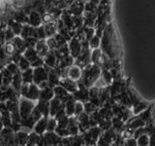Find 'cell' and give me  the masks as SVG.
Returning <instances> with one entry per match:
<instances>
[{
    "mask_svg": "<svg viewBox=\"0 0 155 146\" xmlns=\"http://www.w3.org/2000/svg\"><path fill=\"white\" fill-rule=\"evenodd\" d=\"M18 113L21 119H25L31 114L32 110L35 107V101L27 99L25 97H21L18 101Z\"/></svg>",
    "mask_w": 155,
    "mask_h": 146,
    "instance_id": "1",
    "label": "cell"
},
{
    "mask_svg": "<svg viewBox=\"0 0 155 146\" xmlns=\"http://www.w3.org/2000/svg\"><path fill=\"white\" fill-rule=\"evenodd\" d=\"M48 71H50V69H47L46 65L34 68L33 69V84L38 85L42 82L48 81Z\"/></svg>",
    "mask_w": 155,
    "mask_h": 146,
    "instance_id": "2",
    "label": "cell"
},
{
    "mask_svg": "<svg viewBox=\"0 0 155 146\" xmlns=\"http://www.w3.org/2000/svg\"><path fill=\"white\" fill-rule=\"evenodd\" d=\"M52 91H53V96H54V97L60 99L62 101V103H64V102H66L68 99H70L72 97V95L69 94V92L60 85L54 86L52 88Z\"/></svg>",
    "mask_w": 155,
    "mask_h": 146,
    "instance_id": "3",
    "label": "cell"
},
{
    "mask_svg": "<svg viewBox=\"0 0 155 146\" xmlns=\"http://www.w3.org/2000/svg\"><path fill=\"white\" fill-rule=\"evenodd\" d=\"M82 75V70L79 65H72L67 68V73H66V78L70 79L72 81L78 82L81 80Z\"/></svg>",
    "mask_w": 155,
    "mask_h": 146,
    "instance_id": "4",
    "label": "cell"
},
{
    "mask_svg": "<svg viewBox=\"0 0 155 146\" xmlns=\"http://www.w3.org/2000/svg\"><path fill=\"white\" fill-rule=\"evenodd\" d=\"M39 92H40V89L38 88V86L31 83L27 87V91L24 97L32 101H37L39 99Z\"/></svg>",
    "mask_w": 155,
    "mask_h": 146,
    "instance_id": "5",
    "label": "cell"
},
{
    "mask_svg": "<svg viewBox=\"0 0 155 146\" xmlns=\"http://www.w3.org/2000/svg\"><path fill=\"white\" fill-rule=\"evenodd\" d=\"M59 85L61 87H63L64 89L69 92V94H74L75 92L78 91V84L77 82L75 81H72L68 78H61L60 82H59Z\"/></svg>",
    "mask_w": 155,
    "mask_h": 146,
    "instance_id": "6",
    "label": "cell"
},
{
    "mask_svg": "<svg viewBox=\"0 0 155 146\" xmlns=\"http://www.w3.org/2000/svg\"><path fill=\"white\" fill-rule=\"evenodd\" d=\"M48 117H42L40 120H38L35 125H34L32 130L35 134L39 135H43L46 133V129H47V122H48Z\"/></svg>",
    "mask_w": 155,
    "mask_h": 146,
    "instance_id": "7",
    "label": "cell"
},
{
    "mask_svg": "<svg viewBox=\"0 0 155 146\" xmlns=\"http://www.w3.org/2000/svg\"><path fill=\"white\" fill-rule=\"evenodd\" d=\"M73 97L76 101H81L82 103L89 100V96H88V89H78L77 92H75L74 94H72Z\"/></svg>",
    "mask_w": 155,
    "mask_h": 146,
    "instance_id": "8",
    "label": "cell"
},
{
    "mask_svg": "<svg viewBox=\"0 0 155 146\" xmlns=\"http://www.w3.org/2000/svg\"><path fill=\"white\" fill-rule=\"evenodd\" d=\"M48 104H50V117H54L57 112L63 107L62 101L56 97H53L48 101Z\"/></svg>",
    "mask_w": 155,
    "mask_h": 146,
    "instance_id": "9",
    "label": "cell"
},
{
    "mask_svg": "<svg viewBox=\"0 0 155 146\" xmlns=\"http://www.w3.org/2000/svg\"><path fill=\"white\" fill-rule=\"evenodd\" d=\"M60 79L61 78L59 74H58L56 69H54V68H51V69H50V71L48 72V83L50 87L53 88L56 85H59Z\"/></svg>",
    "mask_w": 155,
    "mask_h": 146,
    "instance_id": "10",
    "label": "cell"
},
{
    "mask_svg": "<svg viewBox=\"0 0 155 146\" xmlns=\"http://www.w3.org/2000/svg\"><path fill=\"white\" fill-rule=\"evenodd\" d=\"M28 134L26 131L23 130H19L15 133L14 135V142H15V146H22L26 144L27 141V137H28Z\"/></svg>",
    "mask_w": 155,
    "mask_h": 146,
    "instance_id": "11",
    "label": "cell"
},
{
    "mask_svg": "<svg viewBox=\"0 0 155 146\" xmlns=\"http://www.w3.org/2000/svg\"><path fill=\"white\" fill-rule=\"evenodd\" d=\"M35 107L40 111L43 117H50V104H48V101L37 100Z\"/></svg>",
    "mask_w": 155,
    "mask_h": 146,
    "instance_id": "12",
    "label": "cell"
},
{
    "mask_svg": "<svg viewBox=\"0 0 155 146\" xmlns=\"http://www.w3.org/2000/svg\"><path fill=\"white\" fill-rule=\"evenodd\" d=\"M54 96H53V91L51 87H48L46 89L40 90L39 92V99L38 100H43V101H50L52 99Z\"/></svg>",
    "mask_w": 155,
    "mask_h": 146,
    "instance_id": "13",
    "label": "cell"
},
{
    "mask_svg": "<svg viewBox=\"0 0 155 146\" xmlns=\"http://www.w3.org/2000/svg\"><path fill=\"white\" fill-rule=\"evenodd\" d=\"M75 103H76V100L74 99L73 96L70 99H68L66 102L63 103V107H64L65 113L68 117L74 116V114H75Z\"/></svg>",
    "mask_w": 155,
    "mask_h": 146,
    "instance_id": "14",
    "label": "cell"
},
{
    "mask_svg": "<svg viewBox=\"0 0 155 146\" xmlns=\"http://www.w3.org/2000/svg\"><path fill=\"white\" fill-rule=\"evenodd\" d=\"M136 144L137 146H150V144H153V137L152 134H142L139 137L136 138Z\"/></svg>",
    "mask_w": 155,
    "mask_h": 146,
    "instance_id": "15",
    "label": "cell"
},
{
    "mask_svg": "<svg viewBox=\"0 0 155 146\" xmlns=\"http://www.w3.org/2000/svg\"><path fill=\"white\" fill-rule=\"evenodd\" d=\"M22 85V80H21V72L17 73L12 77V82H11V87L13 89L16 91V92H19V89ZM19 95V94H18Z\"/></svg>",
    "mask_w": 155,
    "mask_h": 146,
    "instance_id": "16",
    "label": "cell"
},
{
    "mask_svg": "<svg viewBox=\"0 0 155 146\" xmlns=\"http://www.w3.org/2000/svg\"><path fill=\"white\" fill-rule=\"evenodd\" d=\"M22 84H31L33 83V68H28L27 70L21 72Z\"/></svg>",
    "mask_w": 155,
    "mask_h": 146,
    "instance_id": "17",
    "label": "cell"
},
{
    "mask_svg": "<svg viewBox=\"0 0 155 146\" xmlns=\"http://www.w3.org/2000/svg\"><path fill=\"white\" fill-rule=\"evenodd\" d=\"M133 112L132 113L134 115H140L142 112H143L144 110H147L148 108V104L147 103V102H143L140 100V102H138L137 104L133 105Z\"/></svg>",
    "mask_w": 155,
    "mask_h": 146,
    "instance_id": "18",
    "label": "cell"
},
{
    "mask_svg": "<svg viewBox=\"0 0 155 146\" xmlns=\"http://www.w3.org/2000/svg\"><path fill=\"white\" fill-rule=\"evenodd\" d=\"M145 126V123L140 119V118H136V119H133L132 121L130 122V123L127 125V128L132 130H138L140 128H143V127Z\"/></svg>",
    "mask_w": 155,
    "mask_h": 146,
    "instance_id": "19",
    "label": "cell"
},
{
    "mask_svg": "<svg viewBox=\"0 0 155 146\" xmlns=\"http://www.w3.org/2000/svg\"><path fill=\"white\" fill-rule=\"evenodd\" d=\"M5 94H6L7 100H12V101H18V92L15 91L11 86H9L6 91H5Z\"/></svg>",
    "mask_w": 155,
    "mask_h": 146,
    "instance_id": "20",
    "label": "cell"
},
{
    "mask_svg": "<svg viewBox=\"0 0 155 146\" xmlns=\"http://www.w3.org/2000/svg\"><path fill=\"white\" fill-rule=\"evenodd\" d=\"M57 128V121L54 117H48L47 122V129L46 131L48 133H53Z\"/></svg>",
    "mask_w": 155,
    "mask_h": 146,
    "instance_id": "21",
    "label": "cell"
},
{
    "mask_svg": "<svg viewBox=\"0 0 155 146\" xmlns=\"http://www.w3.org/2000/svg\"><path fill=\"white\" fill-rule=\"evenodd\" d=\"M39 138H40V135L35 134L34 131H30V133L28 134V137H27V141H26V146H34L36 145Z\"/></svg>",
    "mask_w": 155,
    "mask_h": 146,
    "instance_id": "22",
    "label": "cell"
},
{
    "mask_svg": "<svg viewBox=\"0 0 155 146\" xmlns=\"http://www.w3.org/2000/svg\"><path fill=\"white\" fill-rule=\"evenodd\" d=\"M97 109H98V108H97V106L95 104L92 103L90 100L86 101V102H84V112L85 114H87V115L92 114Z\"/></svg>",
    "mask_w": 155,
    "mask_h": 146,
    "instance_id": "23",
    "label": "cell"
},
{
    "mask_svg": "<svg viewBox=\"0 0 155 146\" xmlns=\"http://www.w3.org/2000/svg\"><path fill=\"white\" fill-rule=\"evenodd\" d=\"M18 69H19V71H24V70H27L28 68H30L31 67V65H30V62H29L25 57H22L21 56V60L18 61Z\"/></svg>",
    "mask_w": 155,
    "mask_h": 146,
    "instance_id": "24",
    "label": "cell"
},
{
    "mask_svg": "<svg viewBox=\"0 0 155 146\" xmlns=\"http://www.w3.org/2000/svg\"><path fill=\"white\" fill-rule=\"evenodd\" d=\"M6 70L12 76H14L15 74H17V73H18V72H21V71H19V69H18V65H17V63H14V62L9 63V64L7 65V67H6Z\"/></svg>",
    "mask_w": 155,
    "mask_h": 146,
    "instance_id": "25",
    "label": "cell"
},
{
    "mask_svg": "<svg viewBox=\"0 0 155 146\" xmlns=\"http://www.w3.org/2000/svg\"><path fill=\"white\" fill-rule=\"evenodd\" d=\"M54 133L59 136L60 138H65V137H69V131H68L67 128L66 129H62V128H56L54 130Z\"/></svg>",
    "mask_w": 155,
    "mask_h": 146,
    "instance_id": "26",
    "label": "cell"
},
{
    "mask_svg": "<svg viewBox=\"0 0 155 146\" xmlns=\"http://www.w3.org/2000/svg\"><path fill=\"white\" fill-rule=\"evenodd\" d=\"M69 119H70V117L65 116V117H63V118L57 120V128L66 129L68 127V124H69Z\"/></svg>",
    "mask_w": 155,
    "mask_h": 146,
    "instance_id": "27",
    "label": "cell"
},
{
    "mask_svg": "<svg viewBox=\"0 0 155 146\" xmlns=\"http://www.w3.org/2000/svg\"><path fill=\"white\" fill-rule=\"evenodd\" d=\"M84 113V103L81 101H76L75 103V114L74 116H78Z\"/></svg>",
    "mask_w": 155,
    "mask_h": 146,
    "instance_id": "28",
    "label": "cell"
},
{
    "mask_svg": "<svg viewBox=\"0 0 155 146\" xmlns=\"http://www.w3.org/2000/svg\"><path fill=\"white\" fill-rule=\"evenodd\" d=\"M5 52H6V54H8V55H11L13 56L15 53H16V48H15L14 44L13 43H7L6 45H5Z\"/></svg>",
    "mask_w": 155,
    "mask_h": 146,
    "instance_id": "29",
    "label": "cell"
},
{
    "mask_svg": "<svg viewBox=\"0 0 155 146\" xmlns=\"http://www.w3.org/2000/svg\"><path fill=\"white\" fill-rule=\"evenodd\" d=\"M99 43H100V41H99V38L97 37V36H95V37H93L90 40V45H91V48H93L94 50L95 49H98V47H99Z\"/></svg>",
    "mask_w": 155,
    "mask_h": 146,
    "instance_id": "30",
    "label": "cell"
},
{
    "mask_svg": "<svg viewBox=\"0 0 155 146\" xmlns=\"http://www.w3.org/2000/svg\"><path fill=\"white\" fill-rule=\"evenodd\" d=\"M0 146H6V142H5L4 138L0 135Z\"/></svg>",
    "mask_w": 155,
    "mask_h": 146,
    "instance_id": "31",
    "label": "cell"
},
{
    "mask_svg": "<svg viewBox=\"0 0 155 146\" xmlns=\"http://www.w3.org/2000/svg\"><path fill=\"white\" fill-rule=\"evenodd\" d=\"M0 119H1V113H0Z\"/></svg>",
    "mask_w": 155,
    "mask_h": 146,
    "instance_id": "32",
    "label": "cell"
},
{
    "mask_svg": "<svg viewBox=\"0 0 155 146\" xmlns=\"http://www.w3.org/2000/svg\"><path fill=\"white\" fill-rule=\"evenodd\" d=\"M22 146H26V145H22Z\"/></svg>",
    "mask_w": 155,
    "mask_h": 146,
    "instance_id": "33",
    "label": "cell"
}]
</instances>
